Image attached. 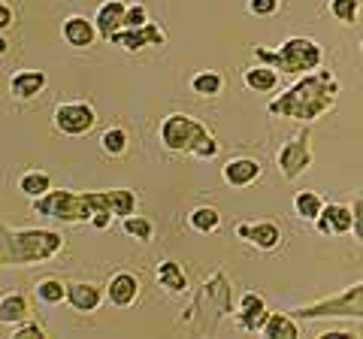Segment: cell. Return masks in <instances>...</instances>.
Instances as JSON below:
<instances>
[{"instance_id": "obj_1", "label": "cell", "mask_w": 363, "mask_h": 339, "mask_svg": "<svg viewBox=\"0 0 363 339\" xmlns=\"http://www.w3.org/2000/svg\"><path fill=\"white\" fill-rule=\"evenodd\" d=\"M136 194L128 188L116 191H88V194H73V191H45L43 197H33V212L45 218H58L67 224L91 221V228L106 230L116 216H133Z\"/></svg>"}, {"instance_id": "obj_2", "label": "cell", "mask_w": 363, "mask_h": 339, "mask_svg": "<svg viewBox=\"0 0 363 339\" xmlns=\"http://www.w3.org/2000/svg\"><path fill=\"white\" fill-rule=\"evenodd\" d=\"M336 97H339V79L330 70H312L300 82H294L281 97L269 100L267 112L306 124L321 118L324 112H330L336 106Z\"/></svg>"}, {"instance_id": "obj_3", "label": "cell", "mask_w": 363, "mask_h": 339, "mask_svg": "<svg viewBox=\"0 0 363 339\" xmlns=\"http://www.w3.org/2000/svg\"><path fill=\"white\" fill-rule=\"evenodd\" d=\"M255 58L267 67H276L279 73H291V76H306L321 67L324 61V49L318 46L309 37H291L285 40L279 49H267V46H255Z\"/></svg>"}, {"instance_id": "obj_4", "label": "cell", "mask_w": 363, "mask_h": 339, "mask_svg": "<svg viewBox=\"0 0 363 339\" xmlns=\"http://www.w3.org/2000/svg\"><path fill=\"white\" fill-rule=\"evenodd\" d=\"M161 143L169 152H185L194 157H215L218 155V143L212 133L203 128L197 118L173 112L161 121Z\"/></svg>"}, {"instance_id": "obj_5", "label": "cell", "mask_w": 363, "mask_h": 339, "mask_svg": "<svg viewBox=\"0 0 363 339\" xmlns=\"http://www.w3.org/2000/svg\"><path fill=\"white\" fill-rule=\"evenodd\" d=\"M64 248V236L55 230H9V267H30L40 261H49Z\"/></svg>"}, {"instance_id": "obj_6", "label": "cell", "mask_w": 363, "mask_h": 339, "mask_svg": "<svg viewBox=\"0 0 363 339\" xmlns=\"http://www.w3.org/2000/svg\"><path fill=\"white\" fill-rule=\"evenodd\" d=\"M363 318V282L351 285L348 291L336 294V297H324L312 303V306H300L294 309V318L300 321H312V318Z\"/></svg>"}, {"instance_id": "obj_7", "label": "cell", "mask_w": 363, "mask_h": 339, "mask_svg": "<svg viewBox=\"0 0 363 339\" xmlns=\"http://www.w3.org/2000/svg\"><path fill=\"white\" fill-rule=\"evenodd\" d=\"M312 157H315V155H312V137H309V130L294 133V137L276 152L279 173L285 176L288 182H294V179L303 176L306 170L312 167Z\"/></svg>"}, {"instance_id": "obj_8", "label": "cell", "mask_w": 363, "mask_h": 339, "mask_svg": "<svg viewBox=\"0 0 363 339\" xmlns=\"http://www.w3.org/2000/svg\"><path fill=\"white\" fill-rule=\"evenodd\" d=\"M97 124V112L85 100H70V104L55 106V128L67 137H85V133Z\"/></svg>"}, {"instance_id": "obj_9", "label": "cell", "mask_w": 363, "mask_h": 339, "mask_svg": "<svg viewBox=\"0 0 363 339\" xmlns=\"http://www.w3.org/2000/svg\"><path fill=\"white\" fill-rule=\"evenodd\" d=\"M112 46H118L124 52H143V49H149V46H164L167 43V33L155 25V21H149V25H143V28H121L116 30L109 37Z\"/></svg>"}, {"instance_id": "obj_10", "label": "cell", "mask_w": 363, "mask_h": 339, "mask_svg": "<svg viewBox=\"0 0 363 339\" xmlns=\"http://www.w3.org/2000/svg\"><path fill=\"white\" fill-rule=\"evenodd\" d=\"M267 318H269V312H267L264 297H260V294H255V291L242 294L240 309H236V324H240L245 333H264Z\"/></svg>"}, {"instance_id": "obj_11", "label": "cell", "mask_w": 363, "mask_h": 339, "mask_svg": "<svg viewBox=\"0 0 363 339\" xmlns=\"http://www.w3.org/2000/svg\"><path fill=\"white\" fill-rule=\"evenodd\" d=\"M351 224H354V212L342 203H324V212L315 218L318 233L324 236H345L351 233Z\"/></svg>"}, {"instance_id": "obj_12", "label": "cell", "mask_w": 363, "mask_h": 339, "mask_svg": "<svg viewBox=\"0 0 363 339\" xmlns=\"http://www.w3.org/2000/svg\"><path fill=\"white\" fill-rule=\"evenodd\" d=\"M260 173H264V167H260L257 157H233V161H227L221 167V179L230 188H248L255 185Z\"/></svg>"}, {"instance_id": "obj_13", "label": "cell", "mask_w": 363, "mask_h": 339, "mask_svg": "<svg viewBox=\"0 0 363 339\" xmlns=\"http://www.w3.org/2000/svg\"><path fill=\"white\" fill-rule=\"evenodd\" d=\"M61 33H64L67 46H73V49H91V46H94V40L100 37L94 18H85V16H70V18H64Z\"/></svg>"}, {"instance_id": "obj_14", "label": "cell", "mask_w": 363, "mask_h": 339, "mask_svg": "<svg viewBox=\"0 0 363 339\" xmlns=\"http://www.w3.org/2000/svg\"><path fill=\"white\" fill-rule=\"evenodd\" d=\"M136 297H140V279H136L133 273H116L109 279L106 300L112 303V306L128 309V306H133V303H136Z\"/></svg>"}, {"instance_id": "obj_15", "label": "cell", "mask_w": 363, "mask_h": 339, "mask_svg": "<svg viewBox=\"0 0 363 339\" xmlns=\"http://www.w3.org/2000/svg\"><path fill=\"white\" fill-rule=\"evenodd\" d=\"M67 303L76 309V312H97L100 303H104V291L97 285H91V282H73V285H67Z\"/></svg>"}, {"instance_id": "obj_16", "label": "cell", "mask_w": 363, "mask_h": 339, "mask_svg": "<svg viewBox=\"0 0 363 339\" xmlns=\"http://www.w3.org/2000/svg\"><path fill=\"white\" fill-rule=\"evenodd\" d=\"M124 13H128V4L124 0H106V4H100L97 16H94V25H97V33L104 40H109L116 30L124 28Z\"/></svg>"}, {"instance_id": "obj_17", "label": "cell", "mask_w": 363, "mask_h": 339, "mask_svg": "<svg viewBox=\"0 0 363 339\" xmlns=\"http://www.w3.org/2000/svg\"><path fill=\"white\" fill-rule=\"evenodd\" d=\"M45 82H49V76L43 70H18L9 79V94L16 100H33L45 88Z\"/></svg>"}, {"instance_id": "obj_18", "label": "cell", "mask_w": 363, "mask_h": 339, "mask_svg": "<svg viewBox=\"0 0 363 339\" xmlns=\"http://www.w3.org/2000/svg\"><path fill=\"white\" fill-rule=\"evenodd\" d=\"M242 82L252 88L255 94H269V91H276L279 88V70L276 67L260 64V67H252V70L242 73Z\"/></svg>"}, {"instance_id": "obj_19", "label": "cell", "mask_w": 363, "mask_h": 339, "mask_svg": "<svg viewBox=\"0 0 363 339\" xmlns=\"http://www.w3.org/2000/svg\"><path fill=\"white\" fill-rule=\"evenodd\" d=\"M155 282L161 285L164 291L169 294H182L188 288V276H185V269H182L176 261H161L155 269Z\"/></svg>"}, {"instance_id": "obj_20", "label": "cell", "mask_w": 363, "mask_h": 339, "mask_svg": "<svg viewBox=\"0 0 363 339\" xmlns=\"http://www.w3.org/2000/svg\"><path fill=\"white\" fill-rule=\"evenodd\" d=\"M248 243L260 252H272V248L281 245V230L279 224L272 221H252V230H248Z\"/></svg>"}, {"instance_id": "obj_21", "label": "cell", "mask_w": 363, "mask_h": 339, "mask_svg": "<svg viewBox=\"0 0 363 339\" xmlns=\"http://www.w3.org/2000/svg\"><path fill=\"white\" fill-rule=\"evenodd\" d=\"M264 336L267 339H297L300 336V327L297 318L288 312H272L267 324H264Z\"/></svg>"}, {"instance_id": "obj_22", "label": "cell", "mask_w": 363, "mask_h": 339, "mask_svg": "<svg viewBox=\"0 0 363 339\" xmlns=\"http://www.w3.org/2000/svg\"><path fill=\"white\" fill-rule=\"evenodd\" d=\"M28 318V297L25 294H6L0 300V324H18Z\"/></svg>"}, {"instance_id": "obj_23", "label": "cell", "mask_w": 363, "mask_h": 339, "mask_svg": "<svg viewBox=\"0 0 363 339\" xmlns=\"http://www.w3.org/2000/svg\"><path fill=\"white\" fill-rule=\"evenodd\" d=\"M294 212H297V218H303V221H315L324 212L321 194H315V191H297V194H294Z\"/></svg>"}, {"instance_id": "obj_24", "label": "cell", "mask_w": 363, "mask_h": 339, "mask_svg": "<svg viewBox=\"0 0 363 339\" xmlns=\"http://www.w3.org/2000/svg\"><path fill=\"white\" fill-rule=\"evenodd\" d=\"M18 191L25 197H43L45 191H52V179H49V173H43V170H28V173H21V179H18Z\"/></svg>"}, {"instance_id": "obj_25", "label": "cell", "mask_w": 363, "mask_h": 339, "mask_svg": "<svg viewBox=\"0 0 363 339\" xmlns=\"http://www.w3.org/2000/svg\"><path fill=\"white\" fill-rule=\"evenodd\" d=\"M221 88H224V76L215 70H200L191 76V91L200 97H215V94H221Z\"/></svg>"}, {"instance_id": "obj_26", "label": "cell", "mask_w": 363, "mask_h": 339, "mask_svg": "<svg viewBox=\"0 0 363 339\" xmlns=\"http://www.w3.org/2000/svg\"><path fill=\"white\" fill-rule=\"evenodd\" d=\"M188 224L197 233H215L221 228V216H218V209H212V206H197V209H191Z\"/></svg>"}, {"instance_id": "obj_27", "label": "cell", "mask_w": 363, "mask_h": 339, "mask_svg": "<svg viewBox=\"0 0 363 339\" xmlns=\"http://www.w3.org/2000/svg\"><path fill=\"white\" fill-rule=\"evenodd\" d=\"M128 143H130V137H128L124 128H109V130L100 133V149H104L106 155H112V157L128 152Z\"/></svg>"}, {"instance_id": "obj_28", "label": "cell", "mask_w": 363, "mask_h": 339, "mask_svg": "<svg viewBox=\"0 0 363 339\" xmlns=\"http://www.w3.org/2000/svg\"><path fill=\"white\" fill-rule=\"evenodd\" d=\"M37 300L45 303V306H55V303L67 300V285L61 279H43L37 282Z\"/></svg>"}, {"instance_id": "obj_29", "label": "cell", "mask_w": 363, "mask_h": 339, "mask_svg": "<svg viewBox=\"0 0 363 339\" xmlns=\"http://www.w3.org/2000/svg\"><path fill=\"white\" fill-rule=\"evenodd\" d=\"M124 233L133 236L140 243H152L155 240V224L143 216H124Z\"/></svg>"}, {"instance_id": "obj_30", "label": "cell", "mask_w": 363, "mask_h": 339, "mask_svg": "<svg viewBox=\"0 0 363 339\" xmlns=\"http://www.w3.org/2000/svg\"><path fill=\"white\" fill-rule=\"evenodd\" d=\"M360 13V0H330V16L342 25H354Z\"/></svg>"}, {"instance_id": "obj_31", "label": "cell", "mask_w": 363, "mask_h": 339, "mask_svg": "<svg viewBox=\"0 0 363 339\" xmlns=\"http://www.w3.org/2000/svg\"><path fill=\"white\" fill-rule=\"evenodd\" d=\"M143 25H149V9H145V4H128L124 28H143Z\"/></svg>"}, {"instance_id": "obj_32", "label": "cell", "mask_w": 363, "mask_h": 339, "mask_svg": "<svg viewBox=\"0 0 363 339\" xmlns=\"http://www.w3.org/2000/svg\"><path fill=\"white\" fill-rule=\"evenodd\" d=\"M13 336H16V339H45V330H43V324L25 318V321L13 324Z\"/></svg>"}, {"instance_id": "obj_33", "label": "cell", "mask_w": 363, "mask_h": 339, "mask_svg": "<svg viewBox=\"0 0 363 339\" xmlns=\"http://www.w3.org/2000/svg\"><path fill=\"white\" fill-rule=\"evenodd\" d=\"M351 212H354V224H351V233H354L357 243H363V191H357L354 203H351Z\"/></svg>"}, {"instance_id": "obj_34", "label": "cell", "mask_w": 363, "mask_h": 339, "mask_svg": "<svg viewBox=\"0 0 363 339\" xmlns=\"http://www.w3.org/2000/svg\"><path fill=\"white\" fill-rule=\"evenodd\" d=\"M248 13L267 18L272 13H279V0H248Z\"/></svg>"}, {"instance_id": "obj_35", "label": "cell", "mask_w": 363, "mask_h": 339, "mask_svg": "<svg viewBox=\"0 0 363 339\" xmlns=\"http://www.w3.org/2000/svg\"><path fill=\"white\" fill-rule=\"evenodd\" d=\"M13 21H16V13H13V6L4 4L0 0V33H4L6 28H13Z\"/></svg>"}, {"instance_id": "obj_36", "label": "cell", "mask_w": 363, "mask_h": 339, "mask_svg": "<svg viewBox=\"0 0 363 339\" xmlns=\"http://www.w3.org/2000/svg\"><path fill=\"white\" fill-rule=\"evenodd\" d=\"M321 339H354V333L351 330H327V333H321Z\"/></svg>"}, {"instance_id": "obj_37", "label": "cell", "mask_w": 363, "mask_h": 339, "mask_svg": "<svg viewBox=\"0 0 363 339\" xmlns=\"http://www.w3.org/2000/svg\"><path fill=\"white\" fill-rule=\"evenodd\" d=\"M248 230H252V221L236 224V236H240V240H248Z\"/></svg>"}, {"instance_id": "obj_38", "label": "cell", "mask_w": 363, "mask_h": 339, "mask_svg": "<svg viewBox=\"0 0 363 339\" xmlns=\"http://www.w3.org/2000/svg\"><path fill=\"white\" fill-rule=\"evenodd\" d=\"M9 52V40L4 37V33H0V58H4V55Z\"/></svg>"}, {"instance_id": "obj_39", "label": "cell", "mask_w": 363, "mask_h": 339, "mask_svg": "<svg viewBox=\"0 0 363 339\" xmlns=\"http://www.w3.org/2000/svg\"><path fill=\"white\" fill-rule=\"evenodd\" d=\"M360 52H363V43H360Z\"/></svg>"}]
</instances>
